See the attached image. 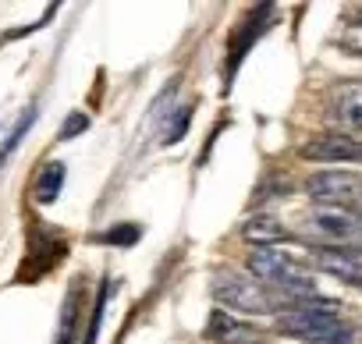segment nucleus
<instances>
[{
  "instance_id": "nucleus-3",
  "label": "nucleus",
  "mask_w": 362,
  "mask_h": 344,
  "mask_svg": "<svg viewBox=\"0 0 362 344\" xmlns=\"http://www.w3.org/2000/svg\"><path fill=\"white\" fill-rule=\"evenodd\" d=\"M302 231L323 249H362V210L316 206L302 217Z\"/></svg>"
},
{
  "instance_id": "nucleus-16",
  "label": "nucleus",
  "mask_w": 362,
  "mask_h": 344,
  "mask_svg": "<svg viewBox=\"0 0 362 344\" xmlns=\"http://www.w3.org/2000/svg\"><path fill=\"white\" fill-rule=\"evenodd\" d=\"M358 25H362V22H358Z\"/></svg>"
},
{
  "instance_id": "nucleus-15",
  "label": "nucleus",
  "mask_w": 362,
  "mask_h": 344,
  "mask_svg": "<svg viewBox=\"0 0 362 344\" xmlns=\"http://www.w3.org/2000/svg\"><path fill=\"white\" fill-rule=\"evenodd\" d=\"M89 121L82 117V114H71V121H64V128H61V138H75V131L78 128H86Z\"/></svg>"
},
{
  "instance_id": "nucleus-9",
  "label": "nucleus",
  "mask_w": 362,
  "mask_h": 344,
  "mask_svg": "<svg viewBox=\"0 0 362 344\" xmlns=\"http://www.w3.org/2000/svg\"><path fill=\"white\" fill-rule=\"evenodd\" d=\"M206 337L217 340V344H256V340H259L256 330H252L249 323L231 319L224 309H217V312L210 316V323H206Z\"/></svg>"
},
{
  "instance_id": "nucleus-13",
  "label": "nucleus",
  "mask_w": 362,
  "mask_h": 344,
  "mask_svg": "<svg viewBox=\"0 0 362 344\" xmlns=\"http://www.w3.org/2000/svg\"><path fill=\"white\" fill-rule=\"evenodd\" d=\"M29 124H33V110H29V114H25L22 121H18V128H15V135H11V138H8L4 146H0V163H4V156H8V153H11V149H15L18 142H22V135L29 131Z\"/></svg>"
},
{
  "instance_id": "nucleus-10",
  "label": "nucleus",
  "mask_w": 362,
  "mask_h": 344,
  "mask_svg": "<svg viewBox=\"0 0 362 344\" xmlns=\"http://www.w3.org/2000/svg\"><path fill=\"white\" fill-rule=\"evenodd\" d=\"M256 249H274L277 242H284L288 235H284V227L277 224V220H270V217H252L249 224H245V231H242Z\"/></svg>"
},
{
  "instance_id": "nucleus-5",
  "label": "nucleus",
  "mask_w": 362,
  "mask_h": 344,
  "mask_svg": "<svg viewBox=\"0 0 362 344\" xmlns=\"http://www.w3.org/2000/svg\"><path fill=\"white\" fill-rule=\"evenodd\" d=\"M305 192L320 206H337V210H362V178L351 170H316L305 182Z\"/></svg>"
},
{
  "instance_id": "nucleus-6",
  "label": "nucleus",
  "mask_w": 362,
  "mask_h": 344,
  "mask_svg": "<svg viewBox=\"0 0 362 344\" xmlns=\"http://www.w3.org/2000/svg\"><path fill=\"white\" fill-rule=\"evenodd\" d=\"M302 156L323 160V163H351V160H362V142L355 135H323L302 146Z\"/></svg>"
},
{
  "instance_id": "nucleus-1",
  "label": "nucleus",
  "mask_w": 362,
  "mask_h": 344,
  "mask_svg": "<svg viewBox=\"0 0 362 344\" xmlns=\"http://www.w3.org/2000/svg\"><path fill=\"white\" fill-rule=\"evenodd\" d=\"M281 330L305 344H362V330L355 323L341 319L334 302H327V298L295 302L281 316Z\"/></svg>"
},
{
  "instance_id": "nucleus-12",
  "label": "nucleus",
  "mask_w": 362,
  "mask_h": 344,
  "mask_svg": "<svg viewBox=\"0 0 362 344\" xmlns=\"http://www.w3.org/2000/svg\"><path fill=\"white\" fill-rule=\"evenodd\" d=\"M78 295H82V284H71V291L64 298V316H61L57 344H71L75 340V330H78Z\"/></svg>"
},
{
  "instance_id": "nucleus-2",
  "label": "nucleus",
  "mask_w": 362,
  "mask_h": 344,
  "mask_svg": "<svg viewBox=\"0 0 362 344\" xmlns=\"http://www.w3.org/2000/svg\"><path fill=\"white\" fill-rule=\"evenodd\" d=\"M249 273H252L259 284H267L274 295H281L288 305L316 298V284H313L309 270L298 266V263H295L288 252H281V249H252V252H249Z\"/></svg>"
},
{
  "instance_id": "nucleus-4",
  "label": "nucleus",
  "mask_w": 362,
  "mask_h": 344,
  "mask_svg": "<svg viewBox=\"0 0 362 344\" xmlns=\"http://www.w3.org/2000/svg\"><path fill=\"white\" fill-rule=\"evenodd\" d=\"M214 295L224 309H235V312H252V316H267L274 312L284 298L274 295L267 284H259L256 277H245V273H221L214 280Z\"/></svg>"
},
{
  "instance_id": "nucleus-8",
  "label": "nucleus",
  "mask_w": 362,
  "mask_h": 344,
  "mask_svg": "<svg viewBox=\"0 0 362 344\" xmlns=\"http://www.w3.org/2000/svg\"><path fill=\"white\" fill-rule=\"evenodd\" d=\"M316 266L341 280L362 284V249H316Z\"/></svg>"
},
{
  "instance_id": "nucleus-7",
  "label": "nucleus",
  "mask_w": 362,
  "mask_h": 344,
  "mask_svg": "<svg viewBox=\"0 0 362 344\" xmlns=\"http://www.w3.org/2000/svg\"><path fill=\"white\" fill-rule=\"evenodd\" d=\"M330 110L341 128L362 135V82H337L330 93Z\"/></svg>"
},
{
  "instance_id": "nucleus-14",
  "label": "nucleus",
  "mask_w": 362,
  "mask_h": 344,
  "mask_svg": "<svg viewBox=\"0 0 362 344\" xmlns=\"http://www.w3.org/2000/svg\"><path fill=\"white\" fill-rule=\"evenodd\" d=\"M103 298H107V287H103V295L96 298V309H93V319H89V333H86V344H96V330H100V319H103Z\"/></svg>"
},
{
  "instance_id": "nucleus-11",
  "label": "nucleus",
  "mask_w": 362,
  "mask_h": 344,
  "mask_svg": "<svg viewBox=\"0 0 362 344\" xmlns=\"http://www.w3.org/2000/svg\"><path fill=\"white\" fill-rule=\"evenodd\" d=\"M61 185H64V167L57 163V160H50L43 170H40V178H36V185H33V192H36V203H54L57 199V192H61Z\"/></svg>"
}]
</instances>
